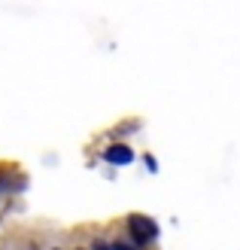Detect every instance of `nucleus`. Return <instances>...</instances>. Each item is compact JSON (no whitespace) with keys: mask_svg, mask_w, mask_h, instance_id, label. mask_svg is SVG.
<instances>
[{"mask_svg":"<svg viewBox=\"0 0 240 250\" xmlns=\"http://www.w3.org/2000/svg\"><path fill=\"white\" fill-rule=\"evenodd\" d=\"M92 250H112V244H107V241H94Z\"/></svg>","mask_w":240,"mask_h":250,"instance_id":"nucleus-3","label":"nucleus"},{"mask_svg":"<svg viewBox=\"0 0 240 250\" xmlns=\"http://www.w3.org/2000/svg\"><path fill=\"white\" fill-rule=\"evenodd\" d=\"M112 250H131V247H125V244H119V241H116V244H112Z\"/></svg>","mask_w":240,"mask_h":250,"instance_id":"nucleus-4","label":"nucleus"},{"mask_svg":"<svg viewBox=\"0 0 240 250\" xmlns=\"http://www.w3.org/2000/svg\"><path fill=\"white\" fill-rule=\"evenodd\" d=\"M128 229H131V235H134L137 244H149V241L158 238V226H155L149 217H140V214H134V217L128 220Z\"/></svg>","mask_w":240,"mask_h":250,"instance_id":"nucleus-1","label":"nucleus"},{"mask_svg":"<svg viewBox=\"0 0 240 250\" xmlns=\"http://www.w3.org/2000/svg\"><path fill=\"white\" fill-rule=\"evenodd\" d=\"M104 159L110 162V165H131L134 153H131V146H125V144H112V146H107Z\"/></svg>","mask_w":240,"mask_h":250,"instance_id":"nucleus-2","label":"nucleus"}]
</instances>
